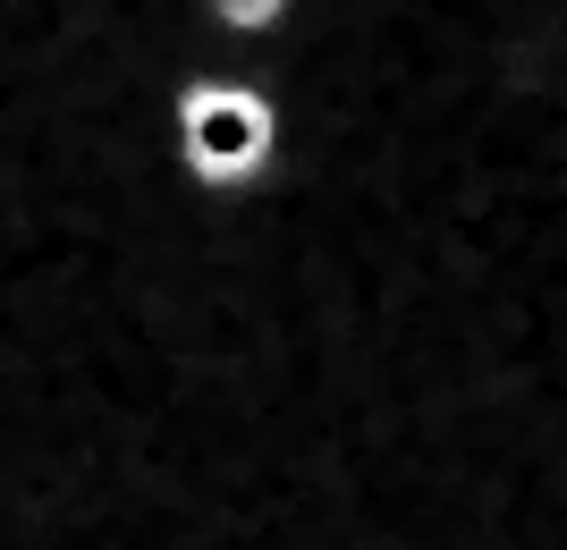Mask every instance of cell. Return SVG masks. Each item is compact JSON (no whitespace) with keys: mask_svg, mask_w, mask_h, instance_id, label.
<instances>
[{"mask_svg":"<svg viewBox=\"0 0 567 550\" xmlns=\"http://www.w3.org/2000/svg\"><path fill=\"white\" fill-rule=\"evenodd\" d=\"M169 153H178V178H187L195 195L237 204V195H262L280 178L288 120H280V102H271V85H262L255 69L204 60V69L178 85V102H169Z\"/></svg>","mask_w":567,"mask_h":550,"instance_id":"cell-1","label":"cell"},{"mask_svg":"<svg viewBox=\"0 0 567 550\" xmlns=\"http://www.w3.org/2000/svg\"><path fill=\"white\" fill-rule=\"evenodd\" d=\"M220 43H280L297 25V0H195Z\"/></svg>","mask_w":567,"mask_h":550,"instance_id":"cell-2","label":"cell"}]
</instances>
